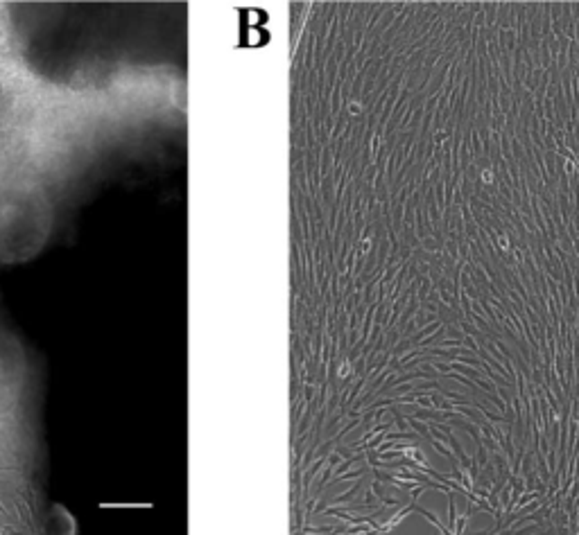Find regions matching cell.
Wrapping results in <instances>:
<instances>
[{"label":"cell","mask_w":579,"mask_h":535,"mask_svg":"<svg viewBox=\"0 0 579 535\" xmlns=\"http://www.w3.org/2000/svg\"><path fill=\"white\" fill-rule=\"evenodd\" d=\"M477 181H480L484 188H491V185L495 183V167H491V165L482 167L480 174H477Z\"/></svg>","instance_id":"cell-3"},{"label":"cell","mask_w":579,"mask_h":535,"mask_svg":"<svg viewBox=\"0 0 579 535\" xmlns=\"http://www.w3.org/2000/svg\"><path fill=\"white\" fill-rule=\"evenodd\" d=\"M453 364V371L455 373H461L471 379H477V377H484V371L482 368H475V366H468V364H461V361H450Z\"/></svg>","instance_id":"cell-1"},{"label":"cell","mask_w":579,"mask_h":535,"mask_svg":"<svg viewBox=\"0 0 579 535\" xmlns=\"http://www.w3.org/2000/svg\"><path fill=\"white\" fill-rule=\"evenodd\" d=\"M414 510H416V513H421V515L426 517V519H428V522L432 524V526H434V529H437V531H439V533H450V529H448V526H443V524H441V519H439V517L434 515V513H430L428 508H421L419 503H414Z\"/></svg>","instance_id":"cell-2"}]
</instances>
